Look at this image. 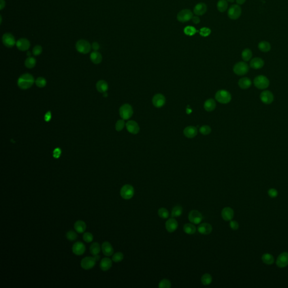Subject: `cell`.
<instances>
[{
  "label": "cell",
  "instance_id": "cell-54",
  "mask_svg": "<svg viewBox=\"0 0 288 288\" xmlns=\"http://www.w3.org/2000/svg\"><path fill=\"white\" fill-rule=\"evenodd\" d=\"M61 154V150L59 148H57L53 151V157L56 158H58Z\"/></svg>",
  "mask_w": 288,
  "mask_h": 288
},
{
  "label": "cell",
  "instance_id": "cell-25",
  "mask_svg": "<svg viewBox=\"0 0 288 288\" xmlns=\"http://www.w3.org/2000/svg\"><path fill=\"white\" fill-rule=\"evenodd\" d=\"M207 5L204 3L200 2L196 5L194 8V12L196 15L201 16L204 15L207 11Z\"/></svg>",
  "mask_w": 288,
  "mask_h": 288
},
{
  "label": "cell",
  "instance_id": "cell-31",
  "mask_svg": "<svg viewBox=\"0 0 288 288\" xmlns=\"http://www.w3.org/2000/svg\"><path fill=\"white\" fill-rule=\"evenodd\" d=\"M74 228L78 233H83L85 231L86 229V224L85 222L81 220L77 221L74 223Z\"/></svg>",
  "mask_w": 288,
  "mask_h": 288
},
{
  "label": "cell",
  "instance_id": "cell-22",
  "mask_svg": "<svg viewBox=\"0 0 288 288\" xmlns=\"http://www.w3.org/2000/svg\"><path fill=\"white\" fill-rule=\"evenodd\" d=\"M197 128L194 126H188L183 130V134L187 138H194L197 135Z\"/></svg>",
  "mask_w": 288,
  "mask_h": 288
},
{
  "label": "cell",
  "instance_id": "cell-23",
  "mask_svg": "<svg viewBox=\"0 0 288 288\" xmlns=\"http://www.w3.org/2000/svg\"><path fill=\"white\" fill-rule=\"evenodd\" d=\"M102 253L105 256H110L113 254V248L108 241H105L102 243Z\"/></svg>",
  "mask_w": 288,
  "mask_h": 288
},
{
  "label": "cell",
  "instance_id": "cell-3",
  "mask_svg": "<svg viewBox=\"0 0 288 288\" xmlns=\"http://www.w3.org/2000/svg\"><path fill=\"white\" fill-rule=\"evenodd\" d=\"M134 114L132 106L128 104H125L121 106L119 109V114L121 117L124 120L129 119Z\"/></svg>",
  "mask_w": 288,
  "mask_h": 288
},
{
  "label": "cell",
  "instance_id": "cell-49",
  "mask_svg": "<svg viewBox=\"0 0 288 288\" xmlns=\"http://www.w3.org/2000/svg\"><path fill=\"white\" fill-rule=\"evenodd\" d=\"M83 239L86 243H91L93 240V235L91 233L85 232L83 235Z\"/></svg>",
  "mask_w": 288,
  "mask_h": 288
},
{
  "label": "cell",
  "instance_id": "cell-40",
  "mask_svg": "<svg viewBox=\"0 0 288 288\" xmlns=\"http://www.w3.org/2000/svg\"><path fill=\"white\" fill-rule=\"evenodd\" d=\"M201 281L204 285H209L212 282V277L209 273H205L202 277Z\"/></svg>",
  "mask_w": 288,
  "mask_h": 288
},
{
  "label": "cell",
  "instance_id": "cell-6",
  "mask_svg": "<svg viewBox=\"0 0 288 288\" xmlns=\"http://www.w3.org/2000/svg\"><path fill=\"white\" fill-rule=\"evenodd\" d=\"M254 84L258 89H266L269 86L270 81L266 77L264 76H258L254 78Z\"/></svg>",
  "mask_w": 288,
  "mask_h": 288
},
{
  "label": "cell",
  "instance_id": "cell-2",
  "mask_svg": "<svg viewBox=\"0 0 288 288\" xmlns=\"http://www.w3.org/2000/svg\"><path fill=\"white\" fill-rule=\"evenodd\" d=\"M215 100L217 102L223 104H226L230 102L231 100V95L230 93L225 89L218 91L215 95Z\"/></svg>",
  "mask_w": 288,
  "mask_h": 288
},
{
  "label": "cell",
  "instance_id": "cell-38",
  "mask_svg": "<svg viewBox=\"0 0 288 288\" xmlns=\"http://www.w3.org/2000/svg\"><path fill=\"white\" fill-rule=\"evenodd\" d=\"M262 260L264 263L266 264H272L274 262L273 257L268 253L264 254L262 257Z\"/></svg>",
  "mask_w": 288,
  "mask_h": 288
},
{
  "label": "cell",
  "instance_id": "cell-52",
  "mask_svg": "<svg viewBox=\"0 0 288 288\" xmlns=\"http://www.w3.org/2000/svg\"><path fill=\"white\" fill-rule=\"evenodd\" d=\"M268 194L271 198H275L277 196L278 193L275 189H270L268 191Z\"/></svg>",
  "mask_w": 288,
  "mask_h": 288
},
{
  "label": "cell",
  "instance_id": "cell-57",
  "mask_svg": "<svg viewBox=\"0 0 288 288\" xmlns=\"http://www.w3.org/2000/svg\"><path fill=\"white\" fill-rule=\"evenodd\" d=\"M92 47L95 51H98L100 48V46L98 42H93L92 45Z\"/></svg>",
  "mask_w": 288,
  "mask_h": 288
},
{
  "label": "cell",
  "instance_id": "cell-32",
  "mask_svg": "<svg viewBox=\"0 0 288 288\" xmlns=\"http://www.w3.org/2000/svg\"><path fill=\"white\" fill-rule=\"evenodd\" d=\"M96 89L99 92L105 93L108 89V85L106 82L103 80H101L97 82Z\"/></svg>",
  "mask_w": 288,
  "mask_h": 288
},
{
  "label": "cell",
  "instance_id": "cell-12",
  "mask_svg": "<svg viewBox=\"0 0 288 288\" xmlns=\"http://www.w3.org/2000/svg\"><path fill=\"white\" fill-rule=\"evenodd\" d=\"M96 260H95L93 257H87L82 259L81 263L82 267L83 269L88 270L89 269H91L95 266L96 264Z\"/></svg>",
  "mask_w": 288,
  "mask_h": 288
},
{
  "label": "cell",
  "instance_id": "cell-62",
  "mask_svg": "<svg viewBox=\"0 0 288 288\" xmlns=\"http://www.w3.org/2000/svg\"><path fill=\"white\" fill-rule=\"evenodd\" d=\"M27 56H28L29 57H31V53L29 51H28L27 53Z\"/></svg>",
  "mask_w": 288,
  "mask_h": 288
},
{
  "label": "cell",
  "instance_id": "cell-37",
  "mask_svg": "<svg viewBox=\"0 0 288 288\" xmlns=\"http://www.w3.org/2000/svg\"><path fill=\"white\" fill-rule=\"evenodd\" d=\"M252 51L249 49H244L241 53V57L245 61H249L252 59Z\"/></svg>",
  "mask_w": 288,
  "mask_h": 288
},
{
  "label": "cell",
  "instance_id": "cell-16",
  "mask_svg": "<svg viewBox=\"0 0 288 288\" xmlns=\"http://www.w3.org/2000/svg\"><path fill=\"white\" fill-rule=\"evenodd\" d=\"M260 98L262 102L265 104H271L274 99L272 92L269 91H263L260 95Z\"/></svg>",
  "mask_w": 288,
  "mask_h": 288
},
{
  "label": "cell",
  "instance_id": "cell-27",
  "mask_svg": "<svg viewBox=\"0 0 288 288\" xmlns=\"http://www.w3.org/2000/svg\"><path fill=\"white\" fill-rule=\"evenodd\" d=\"M216 107V103L215 100L213 99H209L206 100L204 104V108L207 112H212L215 109Z\"/></svg>",
  "mask_w": 288,
  "mask_h": 288
},
{
  "label": "cell",
  "instance_id": "cell-19",
  "mask_svg": "<svg viewBox=\"0 0 288 288\" xmlns=\"http://www.w3.org/2000/svg\"><path fill=\"white\" fill-rule=\"evenodd\" d=\"M16 45L17 48L20 51H25L29 49L31 44L28 40L26 38H21L16 42Z\"/></svg>",
  "mask_w": 288,
  "mask_h": 288
},
{
  "label": "cell",
  "instance_id": "cell-61",
  "mask_svg": "<svg viewBox=\"0 0 288 288\" xmlns=\"http://www.w3.org/2000/svg\"><path fill=\"white\" fill-rule=\"evenodd\" d=\"M226 1H227V2H229L232 3V2H234L235 0H226Z\"/></svg>",
  "mask_w": 288,
  "mask_h": 288
},
{
  "label": "cell",
  "instance_id": "cell-20",
  "mask_svg": "<svg viewBox=\"0 0 288 288\" xmlns=\"http://www.w3.org/2000/svg\"><path fill=\"white\" fill-rule=\"evenodd\" d=\"M234 212L230 207L224 208L221 212V215L222 218L226 221H229L232 220L234 217Z\"/></svg>",
  "mask_w": 288,
  "mask_h": 288
},
{
  "label": "cell",
  "instance_id": "cell-28",
  "mask_svg": "<svg viewBox=\"0 0 288 288\" xmlns=\"http://www.w3.org/2000/svg\"><path fill=\"white\" fill-rule=\"evenodd\" d=\"M258 47L260 51L263 53H268L271 50V46L267 41H262L259 42Z\"/></svg>",
  "mask_w": 288,
  "mask_h": 288
},
{
  "label": "cell",
  "instance_id": "cell-46",
  "mask_svg": "<svg viewBox=\"0 0 288 288\" xmlns=\"http://www.w3.org/2000/svg\"><path fill=\"white\" fill-rule=\"evenodd\" d=\"M36 85L40 88H43L46 85V80L44 78L38 77L35 82Z\"/></svg>",
  "mask_w": 288,
  "mask_h": 288
},
{
  "label": "cell",
  "instance_id": "cell-18",
  "mask_svg": "<svg viewBox=\"0 0 288 288\" xmlns=\"http://www.w3.org/2000/svg\"><path fill=\"white\" fill-rule=\"evenodd\" d=\"M72 251H73V253L75 254L76 255L81 256L85 252V245L82 242H79V241L76 242L73 245Z\"/></svg>",
  "mask_w": 288,
  "mask_h": 288
},
{
  "label": "cell",
  "instance_id": "cell-1",
  "mask_svg": "<svg viewBox=\"0 0 288 288\" xmlns=\"http://www.w3.org/2000/svg\"><path fill=\"white\" fill-rule=\"evenodd\" d=\"M34 82V79L29 73L21 75L18 80V85L21 89H27L31 88Z\"/></svg>",
  "mask_w": 288,
  "mask_h": 288
},
{
  "label": "cell",
  "instance_id": "cell-36",
  "mask_svg": "<svg viewBox=\"0 0 288 288\" xmlns=\"http://www.w3.org/2000/svg\"><path fill=\"white\" fill-rule=\"evenodd\" d=\"M89 251L93 255H98V254L100 252V244L97 243L95 242L91 244V247L89 248Z\"/></svg>",
  "mask_w": 288,
  "mask_h": 288
},
{
  "label": "cell",
  "instance_id": "cell-11",
  "mask_svg": "<svg viewBox=\"0 0 288 288\" xmlns=\"http://www.w3.org/2000/svg\"><path fill=\"white\" fill-rule=\"evenodd\" d=\"M152 102L155 108H160L166 104V98L164 95L161 93H157L155 95L152 99Z\"/></svg>",
  "mask_w": 288,
  "mask_h": 288
},
{
  "label": "cell",
  "instance_id": "cell-47",
  "mask_svg": "<svg viewBox=\"0 0 288 288\" xmlns=\"http://www.w3.org/2000/svg\"><path fill=\"white\" fill-rule=\"evenodd\" d=\"M125 126V122L124 119H122L118 120L115 124V130L117 131H121L124 128Z\"/></svg>",
  "mask_w": 288,
  "mask_h": 288
},
{
  "label": "cell",
  "instance_id": "cell-8",
  "mask_svg": "<svg viewBox=\"0 0 288 288\" xmlns=\"http://www.w3.org/2000/svg\"><path fill=\"white\" fill-rule=\"evenodd\" d=\"M76 48L79 53L86 54L89 53L91 50V45L87 41L81 40L78 41L76 45Z\"/></svg>",
  "mask_w": 288,
  "mask_h": 288
},
{
  "label": "cell",
  "instance_id": "cell-53",
  "mask_svg": "<svg viewBox=\"0 0 288 288\" xmlns=\"http://www.w3.org/2000/svg\"><path fill=\"white\" fill-rule=\"evenodd\" d=\"M230 227L232 229L234 230H237L239 227V223H238V222H236V221H233V220L230 221Z\"/></svg>",
  "mask_w": 288,
  "mask_h": 288
},
{
  "label": "cell",
  "instance_id": "cell-51",
  "mask_svg": "<svg viewBox=\"0 0 288 288\" xmlns=\"http://www.w3.org/2000/svg\"><path fill=\"white\" fill-rule=\"evenodd\" d=\"M42 52V48L41 46L37 45L33 49V54L34 56H38Z\"/></svg>",
  "mask_w": 288,
  "mask_h": 288
},
{
  "label": "cell",
  "instance_id": "cell-10",
  "mask_svg": "<svg viewBox=\"0 0 288 288\" xmlns=\"http://www.w3.org/2000/svg\"><path fill=\"white\" fill-rule=\"evenodd\" d=\"M189 219L191 223L198 225L202 221L203 215L199 211L197 210H193L190 211L189 214Z\"/></svg>",
  "mask_w": 288,
  "mask_h": 288
},
{
  "label": "cell",
  "instance_id": "cell-60",
  "mask_svg": "<svg viewBox=\"0 0 288 288\" xmlns=\"http://www.w3.org/2000/svg\"><path fill=\"white\" fill-rule=\"evenodd\" d=\"M93 258H95V260H96V261H98V260H99L100 257V256H98V255H95V256H94Z\"/></svg>",
  "mask_w": 288,
  "mask_h": 288
},
{
  "label": "cell",
  "instance_id": "cell-15",
  "mask_svg": "<svg viewBox=\"0 0 288 288\" xmlns=\"http://www.w3.org/2000/svg\"><path fill=\"white\" fill-rule=\"evenodd\" d=\"M126 126L127 130L131 134H136L140 131V127L138 123L134 121H128L127 122Z\"/></svg>",
  "mask_w": 288,
  "mask_h": 288
},
{
  "label": "cell",
  "instance_id": "cell-13",
  "mask_svg": "<svg viewBox=\"0 0 288 288\" xmlns=\"http://www.w3.org/2000/svg\"><path fill=\"white\" fill-rule=\"evenodd\" d=\"M2 42L7 47H12L16 42L14 37L11 33H6L2 36Z\"/></svg>",
  "mask_w": 288,
  "mask_h": 288
},
{
  "label": "cell",
  "instance_id": "cell-45",
  "mask_svg": "<svg viewBox=\"0 0 288 288\" xmlns=\"http://www.w3.org/2000/svg\"><path fill=\"white\" fill-rule=\"evenodd\" d=\"M199 131L203 135H208L211 134L212 130L209 126L208 125H204L200 128Z\"/></svg>",
  "mask_w": 288,
  "mask_h": 288
},
{
  "label": "cell",
  "instance_id": "cell-33",
  "mask_svg": "<svg viewBox=\"0 0 288 288\" xmlns=\"http://www.w3.org/2000/svg\"><path fill=\"white\" fill-rule=\"evenodd\" d=\"M183 231L189 235H193L195 234L196 231V228L193 223H186L183 226Z\"/></svg>",
  "mask_w": 288,
  "mask_h": 288
},
{
  "label": "cell",
  "instance_id": "cell-35",
  "mask_svg": "<svg viewBox=\"0 0 288 288\" xmlns=\"http://www.w3.org/2000/svg\"><path fill=\"white\" fill-rule=\"evenodd\" d=\"M183 208L181 205H176L172 210L171 215L172 217H178L183 214Z\"/></svg>",
  "mask_w": 288,
  "mask_h": 288
},
{
  "label": "cell",
  "instance_id": "cell-34",
  "mask_svg": "<svg viewBox=\"0 0 288 288\" xmlns=\"http://www.w3.org/2000/svg\"><path fill=\"white\" fill-rule=\"evenodd\" d=\"M217 9L219 12H223L227 10L228 3L226 0H219L217 2Z\"/></svg>",
  "mask_w": 288,
  "mask_h": 288
},
{
  "label": "cell",
  "instance_id": "cell-9",
  "mask_svg": "<svg viewBox=\"0 0 288 288\" xmlns=\"http://www.w3.org/2000/svg\"><path fill=\"white\" fill-rule=\"evenodd\" d=\"M193 17V14L191 12L190 10L185 9V10H181L178 13L177 19L179 21L185 23V22L190 21L191 19H192Z\"/></svg>",
  "mask_w": 288,
  "mask_h": 288
},
{
  "label": "cell",
  "instance_id": "cell-29",
  "mask_svg": "<svg viewBox=\"0 0 288 288\" xmlns=\"http://www.w3.org/2000/svg\"><path fill=\"white\" fill-rule=\"evenodd\" d=\"M90 59L94 64H98L102 62V57L100 53L95 51L91 53Z\"/></svg>",
  "mask_w": 288,
  "mask_h": 288
},
{
  "label": "cell",
  "instance_id": "cell-21",
  "mask_svg": "<svg viewBox=\"0 0 288 288\" xmlns=\"http://www.w3.org/2000/svg\"><path fill=\"white\" fill-rule=\"evenodd\" d=\"M198 231L202 235H209L212 231V226L209 223H201L198 227Z\"/></svg>",
  "mask_w": 288,
  "mask_h": 288
},
{
  "label": "cell",
  "instance_id": "cell-48",
  "mask_svg": "<svg viewBox=\"0 0 288 288\" xmlns=\"http://www.w3.org/2000/svg\"><path fill=\"white\" fill-rule=\"evenodd\" d=\"M66 238L69 241H74L77 239V234L73 231H69L66 233Z\"/></svg>",
  "mask_w": 288,
  "mask_h": 288
},
{
  "label": "cell",
  "instance_id": "cell-43",
  "mask_svg": "<svg viewBox=\"0 0 288 288\" xmlns=\"http://www.w3.org/2000/svg\"><path fill=\"white\" fill-rule=\"evenodd\" d=\"M124 258V255L121 252H117L113 256L112 260L114 262H120Z\"/></svg>",
  "mask_w": 288,
  "mask_h": 288
},
{
  "label": "cell",
  "instance_id": "cell-30",
  "mask_svg": "<svg viewBox=\"0 0 288 288\" xmlns=\"http://www.w3.org/2000/svg\"><path fill=\"white\" fill-rule=\"evenodd\" d=\"M238 85L241 89H248L252 85V82L248 78H242L239 81Z\"/></svg>",
  "mask_w": 288,
  "mask_h": 288
},
{
  "label": "cell",
  "instance_id": "cell-24",
  "mask_svg": "<svg viewBox=\"0 0 288 288\" xmlns=\"http://www.w3.org/2000/svg\"><path fill=\"white\" fill-rule=\"evenodd\" d=\"M264 60L260 57L253 58L250 62V66L253 69H260L264 66Z\"/></svg>",
  "mask_w": 288,
  "mask_h": 288
},
{
  "label": "cell",
  "instance_id": "cell-39",
  "mask_svg": "<svg viewBox=\"0 0 288 288\" xmlns=\"http://www.w3.org/2000/svg\"><path fill=\"white\" fill-rule=\"evenodd\" d=\"M36 64V59L33 57H28L25 61V65L29 69H31L35 66Z\"/></svg>",
  "mask_w": 288,
  "mask_h": 288
},
{
  "label": "cell",
  "instance_id": "cell-55",
  "mask_svg": "<svg viewBox=\"0 0 288 288\" xmlns=\"http://www.w3.org/2000/svg\"><path fill=\"white\" fill-rule=\"evenodd\" d=\"M51 113L50 112H48L45 114V120L46 122H49L51 120Z\"/></svg>",
  "mask_w": 288,
  "mask_h": 288
},
{
  "label": "cell",
  "instance_id": "cell-44",
  "mask_svg": "<svg viewBox=\"0 0 288 288\" xmlns=\"http://www.w3.org/2000/svg\"><path fill=\"white\" fill-rule=\"evenodd\" d=\"M158 287L160 288H170L171 287L170 281L166 279H163L159 282Z\"/></svg>",
  "mask_w": 288,
  "mask_h": 288
},
{
  "label": "cell",
  "instance_id": "cell-7",
  "mask_svg": "<svg viewBox=\"0 0 288 288\" xmlns=\"http://www.w3.org/2000/svg\"><path fill=\"white\" fill-rule=\"evenodd\" d=\"M233 70L236 74L238 76H243L248 72L249 66L246 63L240 61L234 65Z\"/></svg>",
  "mask_w": 288,
  "mask_h": 288
},
{
  "label": "cell",
  "instance_id": "cell-14",
  "mask_svg": "<svg viewBox=\"0 0 288 288\" xmlns=\"http://www.w3.org/2000/svg\"><path fill=\"white\" fill-rule=\"evenodd\" d=\"M277 266L280 268L285 267L288 265V253L283 252L278 256L276 260Z\"/></svg>",
  "mask_w": 288,
  "mask_h": 288
},
{
  "label": "cell",
  "instance_id": "cell-56",
  "mask_svg": "<svg viewBox=\"0 0 288 288\" xmlns=\"http://www.w3.org/2000/svg\"><path fill=\"white\" fill-rule=\"evenodd\" d=\"M192 21L194 24H199V22L200 21V19L198 16H193L192 18Z\"/></svg>",
  "mask_w": 288,
  "mask_h": 288
},
{
  "label": "cell",
  "instance_id": "cell-4",
  "mask_svg": "<svg viewBox=\"0 0 288 288\" xmlns=\"http://www.w3.org/2000/svg\"><path fill=\"white\" fill-rule=\"evenodd\" d=\"M241 8L239 5H232L228 10V16L232 20H236L241 15Z\"/></svg>",
  "mask_w": 288,
  "mask_h": 288
},
{
  "label": "cell",
  "instance_id": "cell-26",
  "mask_svg": "<svg viewBox=\"0 0 288 288\" xmlns=\"http://www.w3.org/2000/svg\"><path fill=\"white\" fill-rule=\"evenodd\" d=\"M112 266V261L109 258H104L102 259L100 264V267L101 268L102 271H106L109 270L110 268Z\"/></svg>",
  "mask_w": 288,
  "mask_h": 288
},
{
  "label": "cell",
  "instance_id": "cell-41",
  "mask_svg": "<svg viewBox=\"0 0 288 288\" xmlns=\"http://www.w3.org/2000/svg\"><path fill=\"white\" fill-rule=\"evenodd\" d=\"M183 32L186 35L192 36H194L195 33L198 32V31L194 27L189 25V26H186L184 28Z\"/></svg>",
  "mask_w": 288,
  "mask_h": 288
},
{
  "label": "cell",
  "instance_id": "cell-5",
  "mask_svg": "<svg viewBox=\"0 0 288 288\" xmlns=\"http://www.w3.org/2000/svg\"><path fill=\"white\" fill-rule=\"evenodd\" d=\"M120 194L123 199L126 200L131 199L134 194V187L131 185L126 184L121 188Z\"/></svg>",
  "mask_w": 288,
  "mask_h": 288
},
{
  "label": "cell",
  "instance_id": "cell-58",
  "mask_svg": "<svg viewBox=\"0 0 288 288\" xmlns=\"http://www.w3.org/2000/svg\"><path fill=\"white\" fill-rule=\"evenodd\" d=\"M0 8L1 10H2L5 6V0H0Z\"/></svg>",
  "mask_w": 288,
  "mask_h": 288
},
{
  "label": "cell",
  "instance_id": "cell-17",
  "mask_svg": "<svg viewBox=\"0 0 288 288\" xmlns=\"http://www.w3.org/2000/svg\"><path fill=\"white\" fill-rule=\"evenodd\" d=\"M178 226V222L174 218H169L166 222V228L169 232H175L177 229Z\"/></svg>",
  "mask_w": 288,
  "mask_h": 288
},
{
  "label": "cell",
  "instance_id": "cell-42",
  "mask_svg": "<svg viewBox=\"0 0 288 288\" xmlns=\"http://www.w3.org/2000/svg\"><path fill=\"white\" fill-rule=\"evenodd\" d=\"M158 213L159 216L163 219H166L169 217V212L164 208H161L159 209Z\"/></svg>",
  "mask_w": 288,
  "mask_h": 288
},
{
  "label": "cell",
  "instance_id": "cell-50",
  "mask_svg": "<svg viewBox=\"0 0 288 288\" xmlns=\"http://www.w3.org/2000/svg\"><path fill=\"white\" fill-rule=\"evenodd\" d=\"M211 33V30L207 27H203L200 30V34L203 37L208 36Z\"/></svg>",
  "mask_w": 288,
  "mask_h": 288
},
{
  "label": "cell",
  "instance_id": "cell-59",
  "mask_svg": "<svg viewBox=\"0 0 288 288\" xmlns=\"http://www.w3.org/2000/svg\"><path fill=\"white\" fill-rule=\"evenodd\" d=\"M236 2L237 4L241 5H243L246 2V0H236Z\"/></svg>",
  "mask_w": 288,
  "mask_h": 288
}]
</instances>
